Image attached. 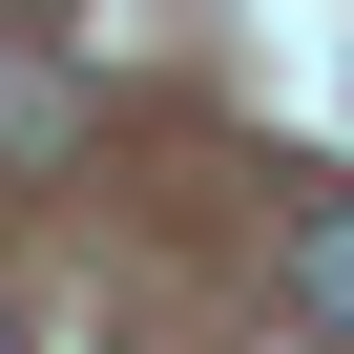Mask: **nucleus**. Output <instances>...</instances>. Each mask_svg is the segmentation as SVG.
I'll return each instance as SVG.
<instances>
[{
	"label": "nucleus",
	"instance_id": "1",
	"mask_svg": "<svg viewBox=\"0 0 354 354\" xmlns=\"http://www.w3.org/2000/svg\"><path fill=\"white\" fill-rule=\"evenodd\" d=\"M42 146H84V63L63 42H0V167H42Z\"/></svg>",
	"mask_w": 354,
	"mask_h": 354
},
{
	"label": "nucleus",
	"instance_id": "2",
	"mask_svg": "<svg viewBox=\"0 0 354 354\" xmlns=\"http://www.w3.org/2000/svg\"><path fill=\"white\" fill-rule=\"evenodd\" d=\"M292 313L354 354V188H292Z\"/></svg>",
	"mask_w": 354,
	"mask_h": 354
},
{
	"label": "nucleus",
	"instance_id": "3",
	"mask_svg": "<svg viewBox=\"0 0 354 354\" xmlns=\"http://www.w3.org/2000/svg\"><path fill=\"white\" fill-rule=\"evenodd\" d=\"M0 354H21V333H0Z\"/></svg>",
	"mask_w": 354,
	"mask_h": 354
}]
</instances>
